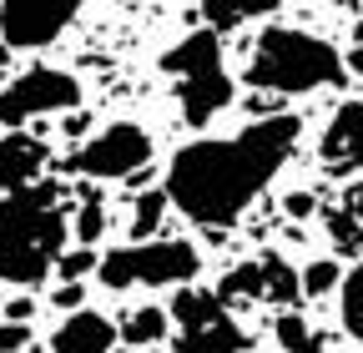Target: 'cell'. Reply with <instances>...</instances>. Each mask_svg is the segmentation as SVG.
Returning a JSON list of instances; mask_svg holds the SVG:
<instances>
[{"instance_id":"1","label":"cell","mask_w":363,"mask_h":353,"mask_svg":"<svg viewBox=\"0 0 363 353\" xmlns=\"http://www.w3.org/2000/svg\"><path fill=\"white\" fill-rule=\"evenodd\" d=\"M303 137L298 116H262L238 137L187 142L167 162V202L197 228H233L238 217L272 187Z\"/></svg>"},{"instance_id":"2","label":"cell","mask_w":363,"mask_h":353,"mask_svg":"<svg viewBox=\"0 0 363 353\" xmlns=\"http://www.w3.org/2000/svg\"><path fill=\"white\" fill-rule=\"evenodd\" d=\"M66 252V207L56 182H30L0 197V283L35 288Z\"/></svg>"},{"instance_id":"3","label":"cell","mask_w":363,"mask_h":353,"mask_svg":"<svg viewBox=\"0 0 363 353\" xmlns=\"http://www.w3.org/2000/svg\"><path fill=\"white\" fill-rule=\"evenodd\" d=\"M338 76H343V56L333 51V40L298 26H267L242 71L252 91H267V96H308L333 86Z\"/></svg>"},{"instance_id":"4","label":"cell","mask_w":363,"mask_h":353,"mask_svg":"<svg viewBox=\"0 0 363 353\" xmlns=\"http://www.w3.org/2000/svg\"><path fill=\"white\" fill-rule=\"evenodd\" d=\"M162 71L177 76V111L187 126H207L217 111L233 106V81H227V66H222L217 30H187L162 56Z\"/></svg>"},{"instance_id":"5","label":"cell","mask_w":363,"mask_h":353,"mask_svg":"<svg viewBox=\"0 0 363 353\" xmlns=\"http://www.w3.org/2000/svg\"><path fill=\"white\" fill-rule=\"evenodd\" d=\"M202 273V252L187 237H147V242H126L96 257V278L111 293L126 288H187Z\"/></svg>"},{"instance_id":"6","label":"cell","mask_w":363,"mask_h":353,"mask_svg":"<svg viewBox=\"0 0 363 353\" xmlns=\"http://www.w3.org/2000/svg\"><path fill=\"white\" fill-rule=\"evenodd\" d=\"M167 318L177 323L172 348L177 353H247V333L242 323L227 313V303L212 288H177Z\"/></svg>"},{"instance_id":"7","label":"cell","mask_w":363,"mask_h":353,"mask_svg":"<svg viewBox=\"0 0 363 353\" xmlns=\"http://www.w3.org/2000/svg\"><path fill=\"white\" fill-rule=\"evenodd\" d=\"M142 167H152V137L136 121H111L66 157V172L91 182H131Z\"/></svg>"},{"instance_id":"8","label":"cell","mask_w":363,"mask_h":353,"mask_svg":"<svg viewBox=\"0 0 363 353\" xmlns=\"http://www.w3.org/2000/svg\"><path fill=\"white\" fill-rule=\"evenodd\" d=\"M81 106V81L61 66H30L0 86V126H26L35 116H56Z\"/></svg>"},{"instance_id":"9","label":"cell","mask_w":363,"mask_h":353,"mask_svg":"<svg viewBox=\"0 0 363 353\" xmlns=\"http://www.w3.org/2000/svg\"><path fill=\"white\" fill-rule=\"evenodd\" d=\"M86 0H0V46L40 51L81 16Z\"/></svg>"},{"instance_id":"10","label":"cell","mask_w":363,"mask_h":353,"mask_svg":"<svg viewBox=\"0 0 363 353\" xmlns=\"http://www.w3.org/2000/svg\"><path fill=\"white\" fill-rule=\"evenodd\" d=\"M333 172H363V101H343L333 111V121L323 126V142H318Z\"/></svg>"},{"instance_id":"11","label":"cell","mask_w":363,"mask_h":353,"mask_svg":"<svg viewBox=\"0 0 363 353\" xmlns=\"http://www.w3.org/2000/svg\"><path fill=\"white\" fill-rule=\"evenodd\" d=\"M121 338H116V323L106 313H91V308H76L66 313L51 333V353H111Z\"/></svg>"},{"instance_id":"12","label":"cell","mask_w":363,"mask_h":353,"mask_svg":"<svg viewBox=\"0 0 363 353\" xmlns=\"http://www.w3.org/2000/svg\"><path fill=\"white\" fill-rule=\"evenodd\" d=\"M45 142L40 137H26V131H11L0 137V197L16 192V187H30L35 176L45 172Z\"/></svg>"},{"instance_id":"13","label":"cell","mask_w":363,"mask_h":353,"mask_svg":"<svg viewBox=\"0 0 363 353\" xmlns=\"http://www.w3.org/2000/svg\"><path fill=\"white\" fill-rule=\"evenodd\" d=\"M283 0H197V11H202V21H207V30H238V26H247V21H262V16H272Z\"/></svg>"},{"instance_id":"14","label":"cell","mask_w":363,"mask_h":353,"mask_svg":"<svg viewBox=\"0 0 363 353\" xmlns=\"http://www.w3.org/2000/svg\"><path fill=\"white\" fill-rule=\"evenodd\" d=\"M172 333V318H167V308H131V313L116 323V338L126 343V348H136V353H142V348H157L162 338Z\"/></svg>"},{"instance_id":"15","label":"cell","mask_w":363,"mask_h":353,"mask_svg":"<svg viewBox=\"0 0 363 353\" xmlns=\"http://www.w3.org/2000/svg\"><path fill=\"white\" fill-rule=\"evenodd\" d=\"M257 262H262V298L278 303V308H293V303L303 298L298 268H288V257H278V252H267V257H257Z\"/></svg>"},{"instance_id":"16","label":"cell","mask_w":363,"mask_h":353,"mask_svg":"<svg viewBox=\"0 0 363 353\" xmlns=\"http://www.w3.org/2000/svg\"><path fill=\"white\" fill-rule=\"evenodd\" d=\"M212 293L222 303H257L262 298V262H238L233 273H222V283Z\"/></svg>"},{"instance_id":"17","label":"cell","mask_w":363,"mask_h":353,"mask_svg":"<svg viewBox=\"0 0 363 353\" xmlns=\"http://www.w3.org/2000/svg\"><path fill=\"white\" fill-rule=\"evenodd\" d=\"M338 313H343V328L353 343H363V262L343 273L338 283Z\"/></svg>"},{"instance_id":"18","label":"cell","mask_w":363,"mask_h":353,"mask_svg":"<svg viewBox=\"0 0 363 353\" xmlns=\"http://www.w3.org/2000/svg\"><path fill=\"white\" fill-rule=\"evenodd\" d=\"M272 333H278V343H283V353H323V343H318V333L308 328V318L303 313H278V323H272Z\"/></svg>"},{"instance_id":"19","label":"cell","mask_w":363,"mask_h":353,"mask_svg":"<svg viewBox=\"0 0 363 353\" xmlns=\"http://www.w3.org/2000/svg\"><path fill=\"white\" fill-rule=\"evenodd\" d=\"M167 192H142L136 197V207H131V242H147L157 228H162V217H167Z\"/></svg>"},{"instance_id":"20","label":"cell","mask_w":363,"mask_h":353,"mask_svg":"<svg viewBox=\"0 0 363 353\" xmlns=\"http://www.w3.org/2000/svg\"><path fill=\"white\" fill-rule=\"evenodd\" d=\"M323 228H328V237H333V247H338V252H363V223H358L348 207L323 212Z\"/></svg>"},{"instance_id":"21","label":"cell","mask_w":363,"mask_h":353,"mask_svg":"<svg viewBox=\"0 0 363 353\" xmlns=\"http://www.w3.org/2000/svg\"><path fill=\"white\" fill-rule=\"evenodd\" d=\"M101 232H106V202L96 192H86L81 197V212H76V242L81 247H96Z\"/></svg>"},{"instance_id":"22","label":"cell","mask_w":363,"mask_h":353,"mask_svg":"<svg viewBox=\"0 0 363 353\" xmlns=\"http://www.w3.org/2000/svg\"><path fill=\"white\" fill-rule=\"evenodd\" d=\"M343 283V268L333 257H318V262H308V268L298 273V288H303V298H323V293H333Z\"/></svg>"},{"instance_id":"23","label":"cell","mask_w":363,"mask_h":353,"mask_svg":"<svg viewBox=\"0 0 363 353\" xmlns=\"http://www.w3.org/2000/svg\"><path fill=\"white\" fill-rule=\"evenodd\" d=\"M56 273H61V283H81L86 273H96V247L61 252V257H56Z\"/></svg>"},{"instance_id":"24","label":"cell","mask_w":363,"mask_h":353,"mask_svg":"<svg viewBox=\"0 0 363 353\" xmlns=\"http://www.w3.org/2000/svg\"><path fill=\"white\" fill-rule=\"evenodd\" d=\"M30 343V323H0V353H21Z\"/></svg>"},{"instance_id":"25","label":"cell","mask_w":363,"mask_h":353,"mask_svg":"<svg viewBox=\"0 0 363 353\" xmlns=\"http://www.w3.org/2000/svg\"><path fill=\"white\" fill-rule=\"evenodd\" d=\"M81 298H86V288H81V283H61V288L51 293V303L61 308V313H76V308H81Z\"/></svg>"},{"instance_id":"26","label":"cell","mask_w":363,"mask_h":353,"mask_svg":"<svg viewBox=\"0 0 363 353\" xmlns=\"http://www.w3.org/2000/svg\"><path fill=\"white\" fill-rule=\"evenodd\" d=\"M30 313H35V303H30V298H11L6 323H30Z\"/></svg>"},{"instance_id":"27","label":"cell","mask_w":363,"mask_h":353,"mask_svg":"<svg viewBox=\"0 0 363 353\" xmlns=\"http://www.w3.org/2000/svg\"><path fill=\"white\" fill-rule=\"evenodd\" d=\"M343 207H348V212L358 217V223H363V182H353V187L343 192Z\"/></svg>"},{"instance_id":"28","label":"cell","mask_w":363,"mask_h":353,"mask_svg":"<svg viewBox=\"0 0 363 353\" xmlns=\"http://www.w3.org/2000/svg\"><path fill=\"white\" fill-rule=\"evenodd\" d=\"M313 207H318V202H313V192H293V197H288V212H293V217H308Z\"/></svg>"},{"instance_id":"29","label":"cell","mask_w":363,"mask_h":353,"mask_svg":"<svg viewBox=\"0 0 363 353\" xmlns=\"http://www.w3.org/2000/svg\"><path fill=\"white\" fill-rule=\"evenodd\" d=\"M348 61H353V66L363 71V21L353 26V56H348Z\"/></svg>"},{"instance_id":"30","label":"cell","mask_w":363,"mask_h":353,"mask_svg":"<svg viewBox=\"0 0 363 353\" xmlns=\"http://www.w3.org/2000/svg\"><path fill=\"white\" fill-rule=\"evenodd\" d=\"M328 6H358V0H328Z\"/></svg>"},{"instance_id":"31","label":"cell","mask_w":363,"mask_h":353,"mask_svg":"<svg viewBox=\"0 0 363 353\" xmlns=\"http://www.w3.org/2000/svg\"><path fill=\"white\" fill-rule=\"evenodd\" d=\"M111 353H136V348H111Z\"/></svg>"},{"instance_id":"32","label":"cell","mask_w":363,"mask_h":353,"mask_svg":"<svg viewBox=\"0 0 363 353\" xmlns=\"http://www.w3.org/2000/svg\"><path fill=\"white\" fill-rule=\"evenodd\" d=\"M6 56H11V51H6V46H0V61H6Z\"/></svg>"}]
</instances>
